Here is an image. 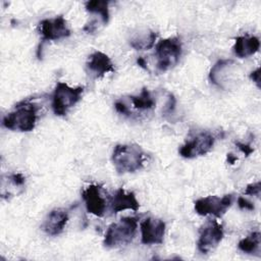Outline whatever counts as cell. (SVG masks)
<instances>
[{
  "mask_svg": "<svg viewBox=\"0 0 261 261\" xmlns=\"http://www.w3.org/2000/svg\"><path fill=\"white\" fill-rule=\"evenodd\" d=\"M111 161L118 173H132L143 168L146 153L136 144H119L113 149Z\"/></svg>",
  "mask_w": 261,
  "mask_h": 261,
  "instance_id": "obj_1",
  "label": "cell"
},
{
  "mask_svg": "<svg viewBox=\"0 0 261 261\" xmlns=\"http://www.w3.org/2000/svg\"><path fill=\"white\" fill-rule=\"evenodd\" d=\"M38 111L39 107L36 104L30 101H22L3 117L2 125L10 130L31 132L36 126Z\"/></svg>",
  "mask_w": 261,
  "mask_h": 261,
  "instance_id": "obj_2",
  "label": "cell"
},
{
  "mask_svg": "<svg viewBox=\"0 0 261 261\" xmlns=\"http://www.w3.org/2000/svg\"><path fill=\"white\" fill-rule=\"evenodd\" d=\"M138 228V220L135 217L126 216L111 223L104 237L103 244L108 249L124 247L135 239Z\"/></svg>",
  "mask_w": 261,
  "mask_h": 261,
  "instance_id": "obj_3",
  "label": "cell"
},
{
  "mask_svg": "<svg viewBox=\"0 0 261 261\" xmlns=\"http://www.w3.org/2000/svg\"><path fill=\"white\" fill-rule=\"evenodd\" d=\"M182 54V45L178 38L170 37L159 41L155 47L156 67L164 72L174 67Z\"/></svg>",
  "mask_w": 261,
  "mask_h": 261,
  "instance_id": "obj_4",
  "label": "cell"
},
{
  "mask_svg": "<svg viewBox=\"0 0 261 261\" xmlns=\"http://www.w3.org/2000/svg\"><path fill=\"white\" fill-rule=\"evenodd\" d=\"M84 87H70L63 82L57 83L52 94V109L55 115L64 116L81 99Z\"/></svg>",
  "mask_w": 261,
  "mask_h": 261,
  "instance_id": "obj_5",
  "label": "cell"
},
{
  "mask_svg": "<svg viewBox=\"0 0 261 261\" xmlns=\"http://www.w3.org/2000/svg\"><path fill=\"white\" fill-rule=\"evenodd\" d=\"M234 197L231 194L220 196H207L198 199L194 204V209L197 214L202 216L213 215L221 217L231 207Z\"/></svg>",
  "mask_w": 261,
  "mask_h": 261,
  "instance_id": "obj_6",
  "label": "cell"
},
{
  "mask_svg": "<svg viewBox=\"0 0 261 261\" xmlns=\"http://www.w3.org/2000/svg\"><path fill=\"white\" fill-rule=\"evenodd\" d=\"M82 198L89 213L98 217L105 215L109 207L110 196L101 186L90 185L83 191Z\"/></svg>",
  "mask_w": 261,
  "mask_h": 261,
  "instance_id": "obj_7",
  "label": "cell"
},
{
  "mask_svg": "<svg viewBox=\"0 0 261 261\" xmlns=\"http://www.w3.org/2000/svg\"><path fill=\"white\" fill-rule=\"evenodd\" d=\"M214 137L208 132H200L191 137L179 148L178 153L181 157L192 159L207 154L213 147Z\"/></svg>",
  "mask_w": 261,
  "mask_h": 261,
  "instance_id": "obj_8",
  "label": "cell"
},
{
  "mask_svg": "<svg viewBox=\"0 0 261 261\" xmlns=\"http://www.w3.org/2000/svg\"><path fill=\"white\" fill-rule=\"evenodd\" d=\"M224 236L223 226L217 220L207 221L200 229L197 248L202 254L212 252L220 244Z\"/></svg>",
  "mask_w": 261,
  "mask_h": 261,
  "instance_id": "obj_9",
  "label": "cell"
},
{
  "mask_svg": "<svg viewBox=\"0 0 261 261\" xmlns=\"http://www.w3.org/2000/svg\"><path fill=\"white\" fill-rule=\"evenodd\" d=\"M238 64L232 59H220L210 69L209 80L215 86L221 89L228 87L236 81L238 73Z\"/></svg>",
  "mask_w": 261,
  "mask_h": 261,
  "instance_id": "obj_10",
  "label": "cell"
},
{
  "mask_svg": "<svg viewBox=\"0 0 261 261\" xmlns=\"http://www.w3.org/2000/svg\"><path fill=\"white\" fill-rule=\"evenodd\" d=\"M40 35L42 41H56L66 38L70 35L66 19L62 15H58L52 18L43 19L40 24Z\"/></svg>",
  "mask_w": 261,
  "mask_h": 261,
  "instance_id": "obj_11",
  "label": "cell"
},
{
  "mask_svg": "<svg viewBox=\"0 0 261 261\" xmlns=\"http://www.w3.org/2000/svg\"><path fill=\"white\" fill-rule=\"evenodd\" d=\"M165 222L156 217H147L141 222V242L144 245H160L163 243Z\"/></svg>",
  "mask_w": 261,
  "mask_h": 261,
  "instance_id": "obj_12",
  "label": "cell"
},
{
  "mask_svg": "<svg viewBox=\"0 0 261 261\" xmlns=\"http://www.w3.org/2000/svg\"><path fill=\"white\" fill-rule=\"evenodd\" d=\"M140 203L134 192H127L124 189H118L114 195L110 196L109 209L112 213H118L123 210L137 211Z\"/></svg>",
  "mask_w": 261,
  "mask_h": 261,
  "instance_id": "obj_13",
  "label": "cell"
},
{
  "mask_svg": "<svg viewBox=\"0 0 261 261\" xmlns=\"http://www.w3.org/2000/svg\"><path fill=\"white\" fill-rule=\"evenodd\" d=\"M68 221V213L66 210L57 208L50 211L41 225L44 232L49 236H57L61 233Z\"/></svg>",
  "mask_w": 261,
  "mask_h": 261,
  "instance_id": "obj_14",
  "label": "cell"
},
{
  "mask_svg": "<svg viewBox=\"0 0 261 261\" xmlns=\"http://www.w3.org/2000/svg\"><path fill=\"white\" fill-rule=\"evenodd\" d=\"M86 67L94 77H101L108 72L114 71V66L110 57L101 51H95L89 56L86 62Z\"/></svg>",
  "mask_w": 261,
  "mask_h": 261,
  "instance_id": "obj_15",
  "label": "cell"
},
{
  "mask_svg": "<svg viewBox=\"0 0 261 261\" xmlns=\"http://www.w3.org/2000/svg\"><path fill=\"white\" fill-rule=\"evenodd\" d=\"M260 48V41L255 36H241L236 39L233 52L240 58H246L255 54Z\"/></svg>",
  "mask_w": 261,
  "mask_h": 261,
  "instance_id": "obj_16",
  "label": "cell"
},
{
  "mask_svg": "<svg viewBox=\"0 0 261 261\" xmlns=\"http://www.w3.org/2000/svg\"><path fill=\"white\" fill-rule=\"evenodd\" d=\"M129 101L133 107L139 111L152 110L156 104L152 93L147 88H144L138 95L130 96Z\"/></svg>",
  "mask_w": 261,
  "mask_h": 261,
  "instance_id": "obj_17",
  "label": "cell"
},
{
  "mask_svg": "<svg viewBox=\"0 0 261 261\" xmlns=\"http://www.w3.org/2000/svg\"><path fill=\"white\" fill-rule=\"evenodd\" d=\"M260 244H261L260 232L253 231L239 242L238 248L243 253L260 256Z\"/></svg>",
  "mask_w": 261,
  "mask_h": 261,
  "instance_id": "obj_18",
  "label": "cell"
},
{
  "mask_svg": "<svg viewBox=\"0 0 261 261\" xmlns=\"http://www.w3.org/2000/svg\"><path fill=\"white\" fill-rule=\"evenodd\" d=\"M157 35L153 31H145L133 36L129 40V45L136 50H148L155 44Z\"/></svg>",
  "mask_w": 261,
  "mask_h": 261,
  "instance_id": "obj_19",
  "label": "cell"
},
{
  "mask_svg": "<svg viewBox=\"0 0 261 261\" xmlns=\"http://www.w3.org/2000/svg\"><path fill=\"white\" fill-rule=\"evenodd\" d=\"M109 2L108 1H102V0H93V1H87L85 3L86 10L90 13L97 14L100 17V20L102 23L106 24L109 20Z\"/></svg>",
  "mask_w": 261,
  "mask_h": 261,
  "instance_id": "obj_20",
  "label": "cell"
},
{
  "mask_svg": "<svg viewBox=\"0 0 261 261\" xmlns=\"http://www.w3.org/2000/svg\"><path fill=\"white\" fill-rule=\"evenodd\" d=\"M245 195H250V196L259 197V196H260V181H257V182H254V184L249 185V186L246 188Z\"/></svg>",
  "mask_w": 261,
  "mask_h": 261,
  "instance_id": "obj_21",
  "label": "cell"
},
{
  "mask_svg": "<svg viewBox=\"0 0 261 261\" xmlns=\"http://www.w3.org/2000/svg\"><path fill=\"white\" fill-rule=\"evenodd\" d=\"M238 205H239L240 209H242V210H254L255 209L254 204L244 197H240L238 199Z\"/></svg>",
  "mask_w": 261,
  "mask_h": 261,
  "instance_id": "obj_22",
  "label": "cell"
},
{
  "mask_svg": "<svg viewBox=\"0 0 261 261\" xmlns=\"http://www.w3.org/2000/svg\"><path fill=\"white\" fill-rule=\"evenodd\" d=\"M236 145L246 156L250 155L253 152V148L250 147V145H247V144H244V143H239V142L236 143Z\"/></svg>",
  "mask_w": 261,
  "mask_h": 261,
  "instance_id": "obj_23",
  "label": "cell"
},
{
  "mask_svg": "<svg viewBox=\"0 0 261 261\" xmlns=\"http://www.w3.org/2000/svg\"><path fill=\"white\" fill-rule=\"evenodd\" d=\"M250 77H251V80H253V82H255L256 85L259 87V82H260V69H259V67L256 68L254 71L251 72Z\"/></svg>",
  "mask_w": 261,
  "mask_h": 261,
  "instance_id": "obj_24",
  "label": "cell"
},
{
  "mask_svg": "<svg viewBox=\"0 0 261 261\" xmlns=\"http://www.w3.org/2000/svg\"><path fill=\"white\" fill-rule=\"evenodd\" d=\"M137 62H138V64H139L141 67H143V68L147 69V66H146V61H145V59H144V58H142V57H139V58H138V60H137Z\"/></svg>",
  "mask_w": 261,
  "mask_h": 261,
  "instance_id": "obj_25",
  "label": "cell"
}]
</instances>
